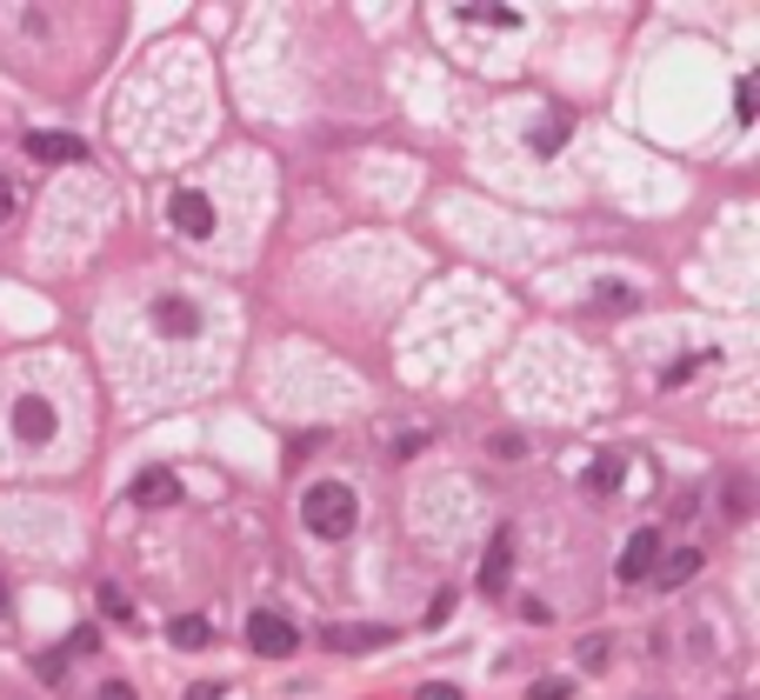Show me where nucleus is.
<instances>
[{
  "label": "nucleus",
  "instance_id": "nucleus-1",
  "mask_svg": "<svg viewBox=\"0 0 760 700\" xmlns=\"http://www.w3.org/2000/svg\"><path fill=\"white\" fill-rule=\"evenodd\" d=\"M300 521H307L314 541H347L354 521H361V501H354L347 481H314V487L300 494Z\"/></svg>",
  "mask_w": 760,
  "mask_h": 700
},
{
  "label": "nucleus",
  "instance_id": "nucleus-2",
  "mask_svg": "<svg viewBox=\"0 0 760 700\" xmlns=\"http://www.w3.org/2000/svg\"><path fill=\"white\" fill-rule=\"evenodd\" d=\"M247 648H254L260 661H287V654L300 648V628H294L287 614H267V608H260V614L247 621Z\"/></svg>",
  "mask_w": 760,
  "mask_h": 700
},
{
  "label": "nucleus",
  "instance_id": "nucleus-3",
  "mask_svg": "<svg viewBox=\"0 0 760 700\" xmlns=\"http://www.w3.org/2000/svg\"><path fill=\"white\" fill-rule=\"evenodd\" d=\"M654 568H661V528H634V541L621 548V581L641 588Z\"/></svg>",
  "mask_w": 760,
  "mask_h": 700
},
{
  "label": "nucleus",
  "instance_id": "nucleus-4",
  "mask_svg": "<svg viewBox=\"0 0 760 700\" xmlns=\"http://www.w3.org/2000/svg\"><path fill=\"white\" fill-rule=\"evenodd\" d=\"M154 334H167V341H194V334H200V314H194V300H180V294H160V300H154Z\"/></svg>",
  "mask_w": 760,
  "mask_h": 700
},
{
  "label": "nucleus",
  "instance_id": "nucleus-5",
  "mask_svg": "<svg viewBox=\"0 0 760 700\" xmlns=\"http://www.w3.org/2000/svg\"><path fill=\"white\" fill-rule=\"evenodd\" d=\"M13 434H20L27 447L53 441V407H47L40 394H20V401H13Z\"/></svg>",
  "mask_w": 760,
  "mask_h": 700
},
{
  "label": "nucleus",
  "instance_id": "nucleus-6",
  "mask_svg": "<svg viewBox=\"0 0 760 700\" xmlns=\"http://www.w3.org/2000/svg\"><path fill=\"white\" fill-rule=\"evenodd\" d=\"M20 147H27V154H33L40 167H60V160H80V154H87V147H80L73 134H53V127H33V134H27Z\"/></svg>",
  "mask_w": 760,
  "mask_h": 700
},
{
  "label": "nucleus",
  "instance_id": "nucleus-7",
  "mask_svg": "<svg viewBox=\"0 0 760 700\" xmlns=\"http://www.w3.org/2000/svg\"><path fill=\"white\" fill-rule=\"evenodd\" d=\"M167 214H174V227H180L187 240H207V234H214V207H207V194H174Z\"/></svg>",
  "mask_w": 760,
  "mask_h": 700
},
{
  "label": "nucleus",
  "instance_id": "nucleus-8",
  "mask_svg": "<svg viewBox=\"0 0 760 700\" xmlns=\"http://www.w3.org/2000/svg\"><path fill=\"white\" fill-rule=\"evenodd\" d=\"M127 501H134V507H174V501H180V481H174L167 467H147V474L127 487Z\"/></svg>",
  "mask_w": 760,
  "mask_h": 700
},
{
  "label": "nucleus",
  "instance_id": "nucleus-9",
  "mask_svg": "<svg viewBox=\"0 0 760 700\" xmlns=\"http://www.w3.org/2000/svg\"><path fill=\"white\" fill-rule=\"evenodd\" d=\"M394 641V628H374V621H361V628H327V648L334 654H374V648H387Z\"/></svg>",
  "mask_w": 760,
  "mask_h": 700
},
{
  "label": "nucleus",
  "instance_id": "nucleus-10",
  "mask_svg": "<svg viewBox=\"0 0 760 700\" xmlns=\"http://www.w3.org/2000/svg\"><path fill=\"white\" fill-rule=\"evenodd\" d=\"M507 568H514V534H501V541L487 548V561H481V588L501 594V588H507Z\"/></svg>",
  "mask_w": 760,
  "mask_h": 700
},
{
  "label": "nucleus",
  "instance_id": "nucleus-11",
  "mask_svg": "<svg viewBox=\"0 0 760 700\" xmlns=\"http://www.w3.org/2000/svg\"><path fill=\"white\" fill-rule=\"evenodd\" d=\"M167 641H174V648H180V654H194V648H207V641H214V628H207V621H200V614H180V621H174V628H167Z\"/></svg>",
  "mask_w": 760,
  "mask_h": 700
},
{
  "label": "nucleus",
  "instance_id": "nucleus-12",
  "mask_svg": "<svg viewBox=\"0 0 760 700\" xmlns=\"http://www.w3.org/2000/svg\"><path fill=\"white\" fill-rule=\"evenodd\" d=\"M694 574H701V554H694V548H681V554L661 561V588H688Z\"/></svg>",
  "mask_w": 760,
  "mask_h": 700
},
{
  "label": "nucleus",
  "instance_id": "nucleus-13",
  "mask_svg": "<svg viewBox=\"0 0 760 700\" xmlns=\"http://www.w3.org/2000/svg\"><path fill=\"white\" fill-rule=\"evenodd\" d=\"M614 487H621V454L588 461V494H614Z\"/></svg>",
  "mask_w": 760,
  "mask_h": 700
},
{
  "label": "nucleus",
  "instance_id": "nucleus-14",
  "mask_svg": "<svg viewBox=\"0 0 760 700\" xmlns=\"http://www.w3.org/2000/svg\"><path fill=\"white\" fill-rule=\"evenodd\" d=\"M594 307H621V314H634V307H641V287H621V280H601V287H594Z\"/></svg>",
  "mask_w": 760,
  "mask_h": 700
},
{
  "label": "nucleus",
  "instance_id": "nucleus-15",
  "mask_svg": "<svg viewBox=\"0 0 760 700\" xmlns=\"http://www.w3.org/2000/svg\"><path fill=\"white\" fill-rule=\"evenodd\" d=\"M461 20H467V27H521L514 7H461Z\"/></svg>",
  "mask_w": 760,
  "mask_h": 700
},
{
  "label": "nucleus",
  "instance_id": "nucleus-16",
  "mask_svg": "<svg viewBox=\"0 0 760 700\" xmlns=\"http://www.w3.org/2000/svg\"><path fill=\"white\" fill-rule=\"evenodd\" d=\"M561 140H567V114H554V120H541V127H534V154H554Z\"/></svg>",
  "mask_w": 760,
  "mask_h": 700
},
{
  "label": "nucleus",
  "instance_id": "nucleus-17",
  "mask_svg": "<svg viewBox=\"0 0 760 700\" xmlns=\"http://www.w3.org/2000/svg\"><path fill=\"white\" fill-rule=\"evenodd\" d=\"M701 367H714V354H681V361L668 367V387H688V381H694Z\"/></svg>",
  "mask_w": 760,
  "mask_h": 700
},
{
  "label": "nucleus",
  "instance_id": "nucleus-18",
  "mask_svg": "<svg viewBox=\"0 0 760 700\" xmlns=\"http://www.w3.org/2000/svg\"><path fill=\"white\" fill-rule=\"evenodd\" d=\"M93 601H100V614H107V621H127V614H134V601H127V594H120L113 581H107V588H100Z\"/></svg>",
  "mask_w": 760,
  "mask_h": 700
},
{
  "label": "nucleus",
  "instance_id": "nucleus-19",
  "mask_svg": "<svg viewBox=\"0 0 760 700\" xmlns=\"http://www.w3.org/2000/svg\"><path fill=\"white\" fill-rule=\"evenodd\" d=\"M581 668H608V634H594V641H581Z\"/></svg>",
  "mask_w": 760,
  "mask_h": 700
},
{
  "label": "nucleus",
  "instance_id": "nucleus-20",
  "mask_svg": "<svg viewBox=\"0 0 760 700\" xmlns=\"http://www.w3.org/2000/svg\"><path fill=\"white\" fill-rule=\"evenodd\" d=\"M13 207H20V194H13V180H7V174H0V227H7V220H13Z\"/></svg>",
  "mask_w": 760,
  "mask_h": 700
},
{
  "label": "nucleus",
  "instance_id": "nucleus-21",
  "mask_svg": "<svg viewBox=\"0 0 760 700\" xmlns=\"http://www.w3.org/2000/svg\"><path fill=\"white\" fill-rule=\"evenodd\" d=\"M527 700H567V681H541V688H527Z\"/></svg>",
  "mask_w": 760,
  "mask_h": 700
},
{
  "label": "nucleus",
  "instance_id": "nucleus-22",
  "mask_svg": "<svg viewBox=\"0 0 760 700\" xmlns=\"http://www.w3.org/2000/svg\"><path fill=\"white\" fill-rule=\"evenodd\" d=\"M421 700H461V688H447V681H434V688H421Z\"/></svg>",
  "mask_w": 760,
  "mask_h": 700
},
{
  "label": "nucleus",
  "instance_id": "nucleus-23",
  "mask_svg": "<svg viewBox=\"0 0 760 700\" xmlns=\"http://www.w3.org/2000/svg\"><path fill=\"white\" fill-rule=\"evenodd\" d=\"M194 700H220V681H194Z\"/></svg>",
  "mask_w": 760,
  "mask_h": 700
},
{
  "label": "nucleus",
  "instance_id": "nucleus-24",
  "mask_svg": "<svg viewBox=\"0 0 760 700\" xmlns=\"http://www.w3.org/2000/svg\"><path fill=\"white\" fill-rule=\"evenodd\" d=\"M100 700H134V688H127V681H107V694Z\"/></svg>",
  "mask_w": 760,
  "mask_h": 700
},
{
  "label": "nucleus",
  "instance_id": "nucleus-25",
  "mask_svg": "<svg viewBox=\"0 0 760 700\" xmlns=\"http://www.w3.org/2000/svg\"><path fill=\"white\" fill-rule=\"evenodd\" d=\"M0 614H7V588H0Z\"/></svg>",
  "mask_w": 760,
  "mask_h": 700
}]
</instances>
